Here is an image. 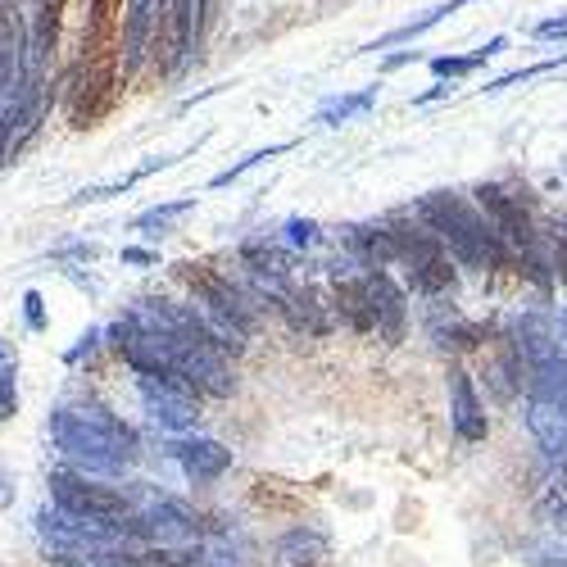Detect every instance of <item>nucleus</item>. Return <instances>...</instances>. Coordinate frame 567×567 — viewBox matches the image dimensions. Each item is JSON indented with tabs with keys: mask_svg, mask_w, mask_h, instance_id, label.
I'll return each mask as SVG.
<instances>
[{
	"mask_svg": "<svg viewBox=\"0 0 567 567\" xmlns=\"http://www.w3.org/2000/svg\"><path fill=\"white\" fill-rule=\"evenodd\" d=\"M372 105H377V86H363V91H354V96H332V101L318 110V123L322 127H341V123L368 114Z\"/></svg>",
	"mask_w": 567,
	"mask_h": 567,
	"instance_id": "nucleus-17",
	"label": "nucleus"
},
{
	"mask_svg": "<svg viewBox=\"0 0 567 567\" xmlns=\"http://www.w3.org/2000/svg\"><path fill=\"white\" fill-rule=\"evenodd\" d=\"M123 259H132V264H155V255H146V250H127Z\"/></svg>",
	"mask_w": 567,
	"mask_h": 567,
	"instance_id": "nucleus-27",
	"label": "nucleus"
},
{
	"mask_svg": "<svg viewBox=\"0 0 567 567\" xmlns=\"http://www.w3.org/2000/svg\"><path fill=\"white\" fill-rule=\"evenodd\" d=\"M463 6H472V0H445V6H436V10H427L422 19H413V23H404V28H395V32H386V37H377V41H368L363 51H391V45H400V41H413V37H422V32H432L441 19H450V14H458Z\"/></svg>",
	"mask_w": 567,
	"mask_h": 567,
	"instance_id": "nucleus-15",
	"label": "nucleus"
},
{
	"mask_svg": "<svg viewBox=\"0 0 567 567\" xmlns=\"http://www.w3.org/2000/svg\"><path fill=\"white\" fill-rule=\"evenodd\" d=\"M536 37H563V41H567V19H545V23L536 28Z\"/></svg>",
	"mask_w": 567,
	"mask_h": 567,
	"instance_id": "nucleus-24",
	"label": "nucleus"
},
{
	"mask_svg": "<svg viewBox=\"0 0 567 567\" xmlns=\"http://www.w3.org/2000/svg\"><path fill=\"white\" fill-rule=\"evenodd\" d=\"M23 305H28V322H32V327H45V318H41V296H37V291H28V300H23Z\"/></svg>",
	"mask_w": 567,
	"mask_h": 567,
	"instance_id": "nucleus-25",
	"label": "nucleus"
},
{
	"mask_svg": "<svg viewBox=\"0 0 567 567\" xmlns=\"http://www.w3.org/2000/svg\"><path fill=\"white\" fill-rule=\"evenodd\" d=\"M287 231H291V246H313L318 241V223H309V218H291Z\"/></svg>",
	"mask_w": 567,
	"mask_h": 567,
	"instance_id": "nucleus-23",
	"label": "nucleus"
},
{
	"mask_svg": "<svg viewBox=\"0 0 567 567\" xmlns=\"http://www.w3.org/2000/svg\"><path fill=\"white\" fill-rule=\"evenodd\" d=\"M450 422H454L458 441H472V445L486 441V432H491L486 409H482V400H477V386H472V377H467L463 368L450 372Z\"/></svg>",
	"mask_w": 567,
	"mask_h": 567,
	"instance_id": "nucleus-10",
	"label": "nucleus"
},
{
	"mask_svg": "<svg viewBox=\"0 0 567 567\" xmlns=\"http://www.w3.org/2000/svg\"><path fill=\"white\" fill-rule=\"evenodd\" d=\"M337 313L354 327V332H372V300H368V287H363V277H346L337 281Z\"/></svg>",
	"mask_w": 567,
	"mask_h": 567,
	"instance_id": "nucleus-14",
	"label": "nucleus"
},
{
	"mask_svg": "<svg viewBox=\"0 0 567 567\" xmlns=\"http://www.w3.org/2000/svg\"><path fill=\"white\" fill-rule=\"evenodd\" d=\"M554 341H558V350H563V359H567V309L554 318Z\"/></svg>",
	"mask_w": 567,
	"mask_h": 567,
	"instance_id": "nucleus-26",
	"label": "nucleus"
},
{
	"mask_svg": "<svg viewBox=\"0 0 567 567\" xmlns=\"http://www.w3.org/2000/svg\"><path fill=\"white\" fill-rule=\"evenodd\" d=\"M527 563H536V567H567V540L532 545V549H527Z\"/></svg>",
	"mask_w": 567,
	"mask_h": 567,
	"instance_id": "nucleus-21",
	"label": "nucleus"
},
{
	"mask_svg": "<svg viewBox=\"0 0 567 567\" xmlns=\"http://www.w3.org/2000/svg\"><path fill=\"white\" fill-rule=\"evenodd\" d=\"M155 55L159 69L173 73L192 55V37H196V0H155Z\"/></svg>",
	"mask_w": 567,
	"mask_h": 567,
	"instance_id": "nucleus-7",
	"label": "nucleus"
},
{
	"mask_svg": "<svg viewBox=\"0 0 567 567\" xmlns=\"http://www.w3.org/2000/svg\"><path fill=\"white\" fill-rule=\"evenodd\" d=\"M141 400H146V413L168 432H192L200 422V400L186 382H168V377H141Z\"/></svg>",
	"mask_w": 567,
	"mask_h": 567,
	"instance_id": "nucleus-8",
	"label": "nucleus"
},
{
	"mask_svg": "<svg viewBox=\"0 0 567 567\" xmlns=\"http://www.w3.org/2000/svg\"><path fill=\"white\" fill-rule=\"evenodd\" d=\"M277 291V309L287 313V322L296 327V332H309V337H322L327 327H332V318H327V309L318 305L313 291H300V287H281V281H272Z\"/></svg>",
	"mask_w": 567,
	"mask_h": 567,
	"instance_id": "nucleus-12",
	"label": "nucleus"
},
{
	"mask_svg": "<svg viewBox=\"0 0 567 567\" xmlns=\"http://www.w3.org/2000/svg\"><path fill=\"white\" fill-rule=\"evenodd\" d=\"M64 10H69V0H32V14H37V55H51L55 51Z\"/></svg>",
	"mask_w": 567,
	"mask_h": 567,
	"instance_id": "nucleus-18",
	"label": "nucleus"
},
{
	"mask_svg": "<svg viewBox=\"0 0 567 567\" xmlns=\"http://www.w3.org/2000/svg\"><path fill=\"white\" fill-rule=\"evenodd\" d=\"M386 241H391V264L409 268V281L413 291L422 296H441L454 287V259L445 250L441 236L422 223V227H409V223H391L386 227Z\"/></svg>",
	"mask_w": 567,
	"mask_h": 567,
	"instance_id": "nucleus-3",
	"label": "nucleus"
},
{
	"mask_svg": "<svg viewBox=\"0 0 567 567\" xmlns=\"http://www.w3.org/2000/svg\"><path fill=\"white\" fill-rule=\"evenodd\" d=\"M51 499L55 508L73 517H127L132 513V499L118 486H105L91 472H69V467L51 472Z\"/></svg>",
	"mask_w": 567,
	"mask_h": 567,
	"instance_id": "nucleus-6",
	"label": "nucleus"
},
{
	"mask_svg": "<svg viewBox=\"0 0 567 567\" xmlns=\"http://www.w3.org/2000/svg\"><path fill=\"white\" fill-rule=\"evenodd\" d=\"M14 413V359L0 350V417Z\"/></svg>",
	"mask_w": 567,
	"mask_h": 567,
	"instance_id": "nucleus-22",
	"label": "nucleus"
},
{
	"mask_svg": "<svg viewBox=\"0 0 567 567\" xmlns=\"http://www.w3.org/2000/svg\"><path fill=\"white\" fill-rule=\"evenodd\" d=\"M173 272H177L182 287L205 305V313L223 327V332H231V337H250L255 332V305H246V296L236 291L227 277H218L209 264H177Z\"/></svg>",
	"mask_w": 567,
	"mask_h": 567,
	"instance_id": "nucleus-5",
	"label": "nucleus"
},
{
	"mask_svg": "<svg viewBox=\"0 0 567 567\" xmlns=\"http://www.w3.org/2000/svg\"><path fill=\"white\" fill-rule=\"evenodd\" d=\"M486 382L495 386V400L499 404H508L517 395V386H523V354H517L513 341H499L495 346V354L486 363Z\"/></svg>",
	"mask_w": 567,
	"mask_h": 567,
	"instance_id": "nucleus-13",
	"label": "nucleus"
},
{
	"mask_svg": "<svg viewBox=\"0 0 567 567\" xmlns=\"http://www.w3.org/2000/svg\"><path fill=\"white\" fill-rule=\"evenodd\" d=\"M186 209H192V200H173V205H159V209H146V214H141L132 227L136 231H146V227H168L177 214H186Z\"/></svg>",
	"mask_w": 567,
	"mask_h": 567,
	"instance_id": "nucleus-20",
	"label": "nucleus"
},
{
	"mask_svg": "<svg viewBox=\"0 0 567 567\" xmlns=\"http://www.w3.org/2000/svg\"><path fill=\"white\" fill-rule=\"evenodd\" d=\"M504 45H508V37H491V41L482 45V51H472V55H436V60H432V73H436V78L458 82V78H467V73H477L486 60H495V55L504 51Z\"/></svg>",
	"mask_w": 567,
	"mask_h": 567,
	"instance_id": "nucleus-16",
	"label": "nucleus"
},
{
	"mask_svg": "<svg viewBox=\"0 0 567 567\" xmlns=\"http://www.w3.org/2000/svg\"><path fill=\"white\" fill-rule=\"evenodd\" d=\"M363 287H368V300H372V332L377 337H386V341H400L404 337V291L395 287V281L382 272V268H372L363 272Z\"/></svg>",
	"mask_w": 567,
	"mask_h": 567,
	"instance_id": "nucleus-9",
	"label": "nucleus"
},
{
	"mask_svg": "<svg viewBox=\"0 0 567 567\" xmlns=\"http://www.w3.org/2000/svg\"><path fill=\"white\" fill-rule=\"evenodd\" d=\"M477 205L486 214V223L495 227L499 241L523 259V268L536 277V281H549L545 272V259H540V231H536V218L532 209L523 205V196H508L504 186H477Z\"/></svg>",
	"mask_w": 567,
	"mask_h": 567,
	"instance_id": "nucleus-4",
	"label": "nucleus"
},
{
	"mask_svg": "<svg viewBox=\"0 0 567 567\" xmlns=\"http://www.w3.org/2000/svg\"><path fill=\"white\" fill-rule=\"evenodd\" d=\"M287 151H291V141H281V146H268V151H255V155H246L241 164H231L227 173H218V177H214L209 186H231V182L241 177L246 168H255V164H264V159H277V155H287Z\"/></svg>",
	"mask_w": 567,
	"mask_h": 567,
	"instance_id": "nucleus-19",
	"label": "nucleus"
},
{
	"mask_svg": "<svg viewBox=\"0 0 567 567\" xmlns=\"http://www.w3.org/2000/svg\"><path fill=\"white\" fill-rule=\"evenodd\" d=\"M417 218L441 236L450 259H458L463 268H513V264H523L495 236V227L486 223V214L477 205H467L463 196H454V192L422 196L417 200Z\"/></svg>",
	"mask_w": 567,
	"mask_h": 567,
	"instance_id": "nucleus-2",
	"label": "nucleus"
},
{
	"mask_svg": "<svg viewBox=\"0 0 567 567\" xmlns=\"http://www.w3.org/2000/svg\"><path fill=\"white\" fill-rule=\"evenodd\" d=\"M51 441L91 477H114L136 458V432L101 404H69L51 417Z\"/></svg>",
	"mask_w": 567,
	"mask_h": 567,
	"instance_id": "nucleus-1",
	"label": "nucleus"
},
{
	"mask_svg": "<svg viewBox=\"0 0 567 567\" xmlns=\"http://www.w3.org/2000/svg\"><path fill=\"white\" fill-rule=\"evenodd\" d=\"M173 458L182 463V472L192 477L196 486L205 482H218L223 472L231 467V450L209 441V436H186V441H173Z\"/></svg>",
	"mask_w": 567,
	"mask_h": 567,
	"instance_id": "nucleus-11",
	"label": "nucleus"
}]
</instances>
